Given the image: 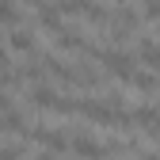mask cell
<instances>
[{"instance_id":"6","label":"cell","mask_w":160,"mask_h":160,"mask_svg":"<svg viewBox=\"0 0 160 160\" xmlns=\"http://www.w3.org/2000/svg\"><path fill=\"white\" fill-rule=\"evenodd\" d=\"M38 27H42L46 34H53V38H57V34L65 31V23H61V12H57L53 4H46V8H38Z\"/></svg>"},{"instance_id":"5","label":"cell","mask_w":160,"mask_h":160,"mask_svg":"<svg viewBox=\"0 0 160 160\" xmlns=\"http://www.w3.org/2000/svg\"><path fill=\"white\" fill-rule=\"evenodd\" d=\"M133 57H137V61H141L149 72H160V42H156V38H141Z\"/></svg>"},{"instance_id":"9","label":"cell","mask_w":160,"mask_h":160,"mask_svg":"<svg viewBox=\"0 0 160 160\" xmlns=\"http://www.w3.org/2000/svg\"><path fill=\"white\" fill-rule=\"evenodd\" d=\"M0 23H4V27H15L19 23V8L12 4V0H0Z\"/></svg>"},{"instance_id":"1","label":"cell","mask_w":160,"mask_h":160,"mask_svg":"<svg viewBox=\"0 0 160 160\" xmlns=\"http://www.w3.org/2000/svg\"><path fill=\"white\" fill-rule=\"evenodd\" d=\"M95 57H99V61H103V69H107L111 76H118V80H126V84H130V76L137 72V57H133L130 50H99Z\"/></svg>"},{"instance_id":"14","label":"cell","mask_w":160,"mask_h":160,"mask_svg":"<svg viewBox=\"0 0 160 160\" xmlns=\"http://www.w3.org/2000/svg\"><path fill=\"white\" fill-rule=\"evenodd\" d=\"M19 4H27V8H34V12H38V8H46L50 0H19Z\"/></svg>"},{"instance_id":"7","label":"cell","mask_w":160,"mask_h":160,"mask_svg":"<svg viewBox=\"0 0 160 160\" xmlns=\"http://www.w3.org/2000/svg\"><path fill=\"white\" fill-rule=\"evenodd\" d=\"M130 88H137L141 95H152V92H160V84H156V72H149V69H137V72L130 76Z\"/></svg>"},{"instance_id":"11","label":"cell","mask_w":160,"mask_h":160,"mask_svg":"<svg viewBox=\"0 0 160 160\" xmlns=\"http://www.w3.org/2000/svg\"><path fill=\"white\" fill-rule=\"evenodd\" d=\"M141 12L149 19H160V0H141Z\"/></svg>"},{"instance_id":"17","label":"cell","mask_w":160,"mask_h":160,"mask_svg":"<svg viewBox=\"0 0 160 160\" xmlns=\"http://www.w3.org/2000/svg\"><path fill=\"white\" fill-rule=\"evenodd\" d=\"M114 4H126V0H114Z\"/></svg>"},{"instance_id":"13","label":"cell","mask_w":160,"mask_h":160,"mask_svg":"<svg viewBox=\"0 0 160 160\" xmlns=\"http://www.w3.org/2000/svg\"><path fill=\"white\" fill-rule=\"evenodd\" d=\"M8 111H12V95L0 88V114H8Z\"/></svg>"},{"instance_id":"2","label":"cell","mask_w":160,"mask_h":160,"mask_svg":"<svg viewBox=\"0 0 160 160\" xmlns=\"http://www.w3.org/2000/svg\"><path fill=\"white\" fill-rule=\"evenodd\" d=\"M31 137H34V141L42 145V149H50L53 156L69 149V137H65V130H57V126H38V130H31Z\"/></svg>"},{"instance_id":"15","label":"cell","mask_w":160,"mask_h":160,"mask_svg":"<svg viewBox=\"0 0 160 160\" xmlns=\"http://www.w3.org/2000/svg\"><path fill=\"white\" fill-rule=\"evenodd\" d=\"M137 160H160V152H152V149H145V152H137Z\"/></svg>"},{"instance_id":"10","label":"cell","mask_w":160,"mask_h":160,"mask_svg":"<svg viewBox=\"0 0 160 160\" xmlns=\"http://www.w3.org/2000/svg\"><path fill=\"white\" fill-rule=\"evenodd\" d=\"M4 76H12V53L0 46V80H4Z\"/></svg>"},{"instance_id":"8","label":"cell","mask_w":160,"mask_h":160,"mask_svg":"<svg viewBox=\"0 0 160 160\" xmlns=\"http://www.w3.org/2000/svg\"><path fill=\"white\" fill-rule=\"evenodd\" d=\"M8 50L34 53V34H31V31H12V38H8Z\"/></svg>"},{"instance_id":"12","label":"cell","mask_w":160,"mask_h":160,"mask_svg":"<svg viewBox=\"0 0 160 160\" xmlns=\"http://www.w3.org/2000/svg\"><path fill=\"white\" fill-rule=\"evenodd\" d=\"M23 156V149H15V145H8V149H0V160H19Z\"/></svg>"},{"instance_id":"3","label":"cell","mask_w":160,"mask_h":160,"mask_svg":"<svg viewBox=\"0 0 160 160\" xmlns=\"http://www.w3.org/2000/svg\"><path fill=\"white\" fill-rule=\"evenodd\" d=\"M130 122H133V126H141V130L152 133V137H160V107H152V103L133 107V111H130Z\"/></svg>"},{"instance_id":"16","label":"cell","mask_w":160,"mask_h":160,"mask_svg":"<svg viewBox=\"0 0 160 160\" xmlns=\"http://www.w3.org/2000/svg\"><path fill=\"white\" fill-rule=\"evenodd\" d=\"M38 160H57V156H50V152H42V156H38Z\"/></svg>"},{"instance_id":"4","label":"cell","mask_w":160,"mask_h":160,"mask_svg":"<svg viewBox=\"0 0 160 160\" xmlns=\"http://www.w3.org/2000/svg\"><path fill=\"white\" fill-rule=\"evenodd\" d=\"M69 141H72L69 149H72L76 156H84V160H103V156H107V149L99 145V141H92L88 133H76V137H69Z\"/></svg>"}]
</instances>
